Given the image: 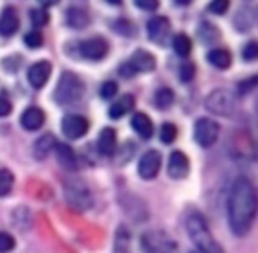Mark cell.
<instances>
[{
	"label": "cell",
	"mask_w": 258,
	"mask_h": 253,
	"mask_svg": "<svg viewBox=\"0 0 258 253\" xmlns=\"http://www.w3.org/2000/svg\"><path fill=\"white\" fill-rule=\"evenodd\" d=\"M227 213L234 235L243 237L251 231L254 215H256V193H254V185L247 178L240 176L234 180L233 187L229 191Z\"/></svg>",
	"instance_id": "obj_1"
},
{
	"label": "cell",
	"mask_w": 258,
	"mask_h": 253,
	"mask_svg": "<svg viewBox=\"0 0 258 253\" xmlns=\"http://www.w3.org/2000/svg\"><path fill=\"white\" fill-rule=\"evenodd\" d=\"M185 228L190 235V240L196 244L198 251L202 253H224L220 244L214 240L213 233L209 231V226L205 222L204 215L198 211H190L185 219Z\"/></svg>",
	"instance_id": "obj_2"
},
{
	"label": "cell",
	"mask_w": 258,
	"mask_h": 253,
	"mask_svg": "<svg viewBox=\"0 0 258 253\" xmlns=\"http://www.w3.org/2000/svg\"><path fill=\"white\" fill-rule=\"evenodd\" d=\"M85 95V83L81 81L79 75H75L74 72H64L60 75L57 88H55L53 99L59 105H75L79 103Z\"/></svg>",
	"instance_id": "obj_3"
},
{
	"label": "cell",
	"mask_w": 258,
	"mask_h": 253,
	"mask_svg": "<svg viewBox=\"0 0 258 253\" xmlns=\"http://www.w3.org/2000/svg\"><path fill=\"white\" fill-rule=\"evenodd\" d=\"M64 196L74 211H86L94 206V194L81 178H70L64 184Z\"/></svg>",
	"instance_id": "obj_4"
},
{
	"label": "cell",
	"mask_w": 258,
	"mask_h": 253,
	"mask_svg": "<svg viewBox=\"0 0 258 253\" xmlns=\"http://www.w3.org/2000/svg\"><path fill=\"white\" fill-rule=\"evenodd\" d=\"M205 107L216 116H233L236 110V97L229 90L216 88L205 97Z\"/></svg>",
	"instance_id": "obj_5"
},
{
	"label": "cell",
	"mask_w": 258,
	"mask_h": 253,
	"mask_svg": "<svg viewBox=\"0 0 258 253\" xmlns=\"http://www.w3.org/2000/svg\"><path fill=\"white\" fill-rule=\"evenodd\" d=\"M145 253H176L178 246L169 235L161 233V231H149L141 238Z\"/></svg>",
	"instance_id": "obj_6"
},
{
	"label": "cell",
	"mask_w": 258,
	"mask_h": 253,
	"mask_svg": "<svg viewBox=\"0 0 258 253\" xmlns=\"http://www.w3.org/2000/svg\"><path fill=\"white\" fill-rule=\"evenodd\" d=\"M220 136V125L213 119L207 118H200L194 125V139L200 147L209 149L216 143V139Z\"/></svg>",
	"instance_id": "obj_7"
},
{
	"label": "cell",
	"mask_w": 258,
	"mask_h": 253,
	"mask_svg": "<svg viewBox=\"0 0 258 253\" xmlns=\"http://www.w3.org/2000/svg\"><path fill=\"white\" fill-rule=\"evenodd\" d=\"M62 132H64L66 138L70 139H79L88 132L90 123L85 116L81 114H66L62 118Z\"/></svg>",
	"instance_id": "obj_8"
},
{
	"label": "cell",
	"mask_w": 258,
	"mask_h": 253,
	"mask_svg": "<svg viewBox=\"0 0 258 253\" xmlns=\"http://www.w3.org/2000/svg\"><path fill=\"white\" fill-rule=\"evenodd\" d=\"M159 169H161V154L158 150H147L141 156L138 165V173L143 180H152L158 176Z\"/></svg>",
	"instance_id": "obj_9"
},
{
	"label": "cell",
	"mask_w": 258,
	"mask_h": 253,
	"mask_svg": "<svg viewBox=\"0 0 258 253\" xmlns=\"http://www.w3.org/2000/svg\"><path fill=\"white\" fill-rule=\"evenodd\" d=\"M79 54H81V57H85V59L99 61L108 54V42L104 39H101V37L86 39L79 44Z\"/></svg>",
	"instance_id": "obj_10"
},
{
	"label": "cell",
	"mask_w": 258,
	"mask_h": 253,
	"mask_svg": "<svg viewBox=\"0 0 258 253\" xmlns=\"http://www.w3.org/2000/svg\"><path fill=\"white\" fill-rule=\"evenodd\" d=\"M190 171V162L181 150H174L169 158V176L174 180H183Z\"/></svg>",
	"instance_id": "obj_11"
},
{
	"label": "cell",
	"mask_w": 258,
	"mask_h": 253,
	"mask_svg": "<svg viewBox=\"0 0 258 253\" xmlns=\"http://www.w3.org/2000/svg\"><path fill=\"white\" fill-rule=\"evenodd\" d=\"M51 75V65L48 61H39L28 70V81L33 88H42Z\"/></svg>",
	"instance_id": "obj_12"
},
{
	"label": "cell",
	"mask_w": 258,
	"mask_h": 253,
	"mask_svg": "<svg viewBox=\"0 0 258 253\" xmlns=\"http://www.w3.org/2000/svg\"><path fill=\"white\" fill-rule=\"evenodd\" d=\"M170 31V22L167 17H152L147 24V33L149 39L154 42H165V39L169 37Z\"/></svg>",
	"instance_id": "obj_13"
},
{
	"label": "cell",
	"mask_w": 258,
	"mask_h": 253,
	"mask_svg": "<svg viewBox=\"0 0 258 253\" xmlns=\"http://www.w3.org/2000/svg\"><path fill=\"white\" fill-rule=\"evenodd\" d=\"M136 74L139 72H152L156 68V57L145 50H136L128 61H126Z\"/></svg>",
	"instance_id": "obj_14"
},
{
	"label": "cell",
	"mask_w": 258,
	"mask_h": 253,
	"mask_svg": "<svg viewBox=\"0 0 258 253\" xmlns=\"http://www.w3.org/2000/svg\"><path fill=\"white\" fill-rule=\"evenodd\" d=\"M19 13H17L15 8H11L8 6L4 11H2V15H0V35L2 37H11V35L15 33L19 30Z\"/></svg>",
	"instance_id": "obj_15"
},
{
	"label": "cell",
	"mask_w": 258,
	"mask_h": 253,
	"mask_svg": "<svg viewBox=\"0 0 258 253\" xmlns=\"http://www.w3.org/2000/svg\"><path fill=\"white\" fill-rule=\"evenodd\" d=\"M44 112L39 109V107H30L26 109L20 116V125L24 127L26 130H39L42 125H44Z\"/></svg>",
	"instance_id": "obj_16"
},
{
	"label": "cell",
	"mask_w": 258,
	"mask_h": 253,
	"mask_svg": "<svg viewBox=\"0 0 258 253\" xmlns=\"http://www.w3.org/2000/svg\"><path fill=\"white\" fill-rule=\"evenodd\" d=\"M55 156L57 162L62 169L66 171H75L77 169V156H75L74 149L66 143H57L55 145Z\"/></svg>",
	"instance_id": "obj_17"
},
{
	"label": "cell",
	"mask_w": 258,
	"mask_h": 253,
	"mask_svg": "<svg viewBox=\"0 0 258 253\" xmlns=\"http://www.w3.org/2000/svg\"><path fill=\"white\" fill-rule=\"evenodd\" d=\"M130 125H132V129L139 134V138L150 139L152 138V134H154V125H152V121H150L149 116L143 114V112H136V114L132 116Z\"/></svg>",
	"instance_id": "obj_18"
},
{
	"label": "cell",
	"mask_w": 258,
	"mask_h": 253,
	"mask_svg": "<svg viewBox=\"0 0 258 253\" xmlns=\"http://www.w3.org/2000/svg\"><path fill=\"white\" fill-rule=\"evenodd\" d=\"M97 147H99V153L104 154V156H112L115 153V149H117V136H115V130L112 127H106V129L101 130Z\"/></svg>",
	"instance_id": "obj_19"
},
{
	"label": "cell",
	"mask_w": 258,
	"mask_h": 253,
	"mask_svg": "<svg viewBox=\"0 0 258 253\" xmlns=\"http://www.w3.org/2000/svg\"><path fill=\"white\" fill-rule=\"evenodd\" d=\"M55 145H57V139H55L51 134L40 136L33 145V156L37 160H44L46 156L55 149Z\"/></svg>",
	"instance_id": "obj_20"
},
{
	"label": "cell",
	"mask_w": 258,
	"mask_h": 253,
	"mask_svg": "<svg viewBox=\"0 0 258 253\" xmlns=\"http://www.w3.org/2000/svg\"><path fill=\"white\" fill-rule=\"evenodd\" d=\"M134 103H136L134 95H130V94L121 95L119 101H115V103L110 107V110H108L110 118H112V119H119L121 116H124L126 112H128V110H132Z\"/></svg>",
	"instance_id": "obj_21"
},
{
	"label": "cell",
	"mask_w": 258,
	"mask_h": 253,
	"mask_svg": "<svg viewBox=\"0 0 258 253\" xmlns=\"http://www.w3.org/2000/svg\"><path fill=\"white\" fill-rule=\"evenodd\" d=\"M66 22H68L72 28H77V30H81V28H86L90 22V17L88 13H86L85 10H81V8H70L68 11H66Z\"/></svg>",
	"instance_id": "obj_22"
},
{
	"label": "cell",
	"mask_w": 258,
	"mask_h": 253,
	"mask_svg": "<svg viewBox=\"0 0 258 253\" xmlns=\"http://www.w3.org/2000/svg\"><path fill=\"white\" fill-rule=\"evenodd\" d=\"M209 63L220 70H225L231 66V54L227 50H222V48H216V50H211L207 55Z\"/></svg>",
	"instance_id": "obj_23"
},
{
	"label": "cell",
	"mask_w": 258,
	"mask_h": 253,
	"mask_svg": "<svg viewBox=\"0 0 258 253\" xmlns=\"http://www.w3.org/2000/svg\"><path fill=\"white\" fill-rule=\"evenodd\" d=\"M172 46H174V52H176L179 57H183V59L185 57H189L190 52H192V42H190V39L185 33L176 35L172 40Z\"/></svg>",
	"instance_id": "obj_24"
},
{
	"label": "cell",
	"mask_w": 258,
	"mask_h": 253,
	"mask_svg": "<svg viewBox=\"0 0 258 253\" xmlns=\"http://www.w3.org/2000/svg\"><path fill=\"white\" fill-rule=\"evenodd\" d=\"M174 103V94L170 88H159L154 94V105L159 110L170 109V105Z\"/></svg>",
	"instance_id": "obj_25"
},
{
	"label": "cell",
	"mask_w": 258,
	"mask_h": 253,
	"mask_svg": "<svg viewBox=\"0 0 258 253\" xmlns=\"http://www.w3.org/2000/svg\"><path fill=\"white\" fill-rule=\"evenodd\" d=\"M13 184H15L13 173L8 171V169H0V198L10 194V191L13 189Z\"/></svg>",
	"instance_id": "obj_26"
},
{
	"label": "cell",
	"mask_w": 258,
	"mask_h": 253,
	"mask_svg": "<svg viewBox=\"0 0 258 253\" xmlns=\"http://www.w3.org/2000/svg\"><path fill=\"white\" fill-rule=\"evenodd\" d=\"M30 20L31 24L37 26V28H42L50 22V15H48V11L42 10V8H37V10H31L30 11Z\"/></svg>",
	"instance_id": "obj_27"
},
{
	"label": "cell",
	"mask_w": 258,
	"mask_h": 253,
	"mask_svg": "<svg viewBox=\"0 0 258 253\" xmlns=\"http://www.w3.org/2000/svg\"><path fill=\"white\" fill-rule=\"evenodd\" d=\"M24 42L28 48H31V50H37V48H40L42 46V42H44V37H42V33L37 30L30 31V33H26L24 37Z\"/></svg>",
	"instance_id": "obj_28"
},
{
	"label": "cell",
	"mask_w": 258,
	"mask_h": 253,
	"mask_svg": "<svg viewBox=\"0 0 258 253\" xmlns=\"http://www.w3.org/2000/svg\"><path fill=\"white\" fill-rule=\"evenodd\" d=\"M176 136H178V129H176V125L172 123H163V127H161V141L163 143H172L174 139H176Z\"/></svg>",
	"instance_id": "obj_29"
},
{
	"label": "cell",
	"mask_w": 258,
	"mask_h": 253,
	"mask_svg": "<svg viewBox=\"0 0 258 253\" xmlns=\"http://www.w3.org/2000/svg\"><path fill=\"white\" fill-rule=\"evenodd\" d=\"M194 74H196V68H194V65H192V63H189V61H185L183 65L179 66V79L183 81V83H189V81H192Z\"/></svg>",
	"instance_id": "obj_30"
},
{
	"label": "cell",
	"mask_w": 258,
	"mask_h": 253,
	"mask_svg": "<svg viewBox=\"0 0 258 253\" xmlns=\"http://www.w3.org/2000/svg\"><path fill=\"white\" fill-rule=\"evenodd\" d=\"M114 30L117 31V33L124 35V37H134L136 35V28L130 24L128 20H119V22H115Z\"/></svg>",
	"instance_id": "obj_31"
},
{
	"label": "cell",
	"mask_w": 258,
	"mask_h": 253,
	"mask_svg": "<svg viewBox=\"0 0 258 253\" xmlns=\"http://www.w3.org/2000/svg\"><path fill=\"white\" fill-rule=\"evenodd\" d=\"M15 248V238L11 237L10 233H0V253H10L11 249Z\"/></svg>",
	"instance_id": "obj_32"
},
{
	"label": "cell",
	"mask_w": 258,
	"mask_h": 253,
	"mask_svg": "<svg viewBox=\"0 0 258 253\" xmlns=\"http://www.w3.org/2000/svg\"><path fill=\"white\" fill-rule=\"evenodd\" d=\"M115 92H117V84H115L114 81H106V83L101 86V97H104V99L114 97Z\"/></svg>",
	"instance_id": "obj_33"
},
{
	"label": "cell",
	"mask_w": 258,
	"mask_h": 253,
	"mask_svg": "<svg viewBox=\"0 0 258 253\" xmlns=\"http://www.w3.org/2000/svg\"><path fill=\"white\" fill-rule=\"evenodd\" d=\"M229 8V2L227 0H214V2H211L209 4V11L211 13H218V15H222V13H225Z\"/></svg>",
	"instance_id": "obj_34"
},
{
	"label": "cell",
	"mask_w": 258,
	"mask_h": 253,
	"mask_svg": "<svg viewBox=\"0 0 258 253\" xmlns=\"http://www.w3.org/2000/svg\"><path fill=\"white\" fill-rule=\"evenodd\" d=\"M243 59L245 61H254L258 55V50H256V42H247L245 48H243Z\"/></svg>",
	"instance_id": "obj_35"
},
{
	"label": "cell",
	"mask_w": 258,
	"mask_h": 253,
	"mask_svg": "<svg viewBox=\"0 0 258 253\" xmlns=\"http://www.w3.org/2000/svg\"><path fill=\"white\" fill-rule=\"evenodd\" d=\"M136 6H138L139 10L154 11V10H158L159 2H158V0H136Z\"/></svg>",
	"instance_id": "obj_36"
},
{
	"label": "cell",
	"mask_w": 258,
	"mask_h": 253,
	"mask_svg": "<svg viewBox=\"0 0 258 253\" xmlns=\"http://www.w3.org/2000/svg\"><path fill=\"white\" fill-rule=\"evenodd\" d=\"M256 86V77H251V79L243 81V83L238 84V92L240 94H247L249 90H253Z\"/></svg>",
	"instance_id": "obj_37"
},
{
	"label": "cell",
	"mask_w": 258,
	"mask_h": 253,
	"mask_svg": "<svg viewBox=\"0 0 258 253\" xmlns=\"http://www.w3.org/2000/svg\"><path fill=\"white\" fill-rule=\"evenodd\" d=\"M8 114H11V103L6 99V97L0 95V118H2V116H8Z\"/></svg>",
	"instance_id": "obj_38"
},
{
	"label": "cell",
	"mask_w": 258,
	"mask_h": 253,
	"mask_svg": "<svg viewBox=\"0 0 258 253\" xmlns=\"http://www.w3.org/2000/svg\"><path fill=\"white\" fill-rule=\"evenodd\" d=\"M119 74L123 75V77H126V79H130V77H134L136 72L132 70V66L128 65V63H124V65L119 66Z\"/></svg>",
	"instance_id": "obj_39"
},
{
	"label": "cell",
	"mask_w": 258,
	"mask_h": 253,
	"mask_svg": "<svg viewBox=\"0 0 258 253\" xmlns=\"http://www.w3.org/2000/svg\"><path fill=\"white\" fill-rule=\"evenodd\" d=\"M176 4H179V6H187V4H189V0H176Z\"/></svg>",
	"instance_id": "obj_40"
},
{
	"label": "cell",
	"mask_w": 258,
	"mask_h": 253,
	"mask_svg": "<svg viewBox=\"0 0 258 253\" xmlns=\"http://www.w3.org/2000/svg\"><path fill=\"white\" fill-rule=\"evenodd\" d=\"M190 253H202V251H198V249H194V251H190Z\"/></svg>",
	"instance_id": "obj_41"
}]
</instances>
